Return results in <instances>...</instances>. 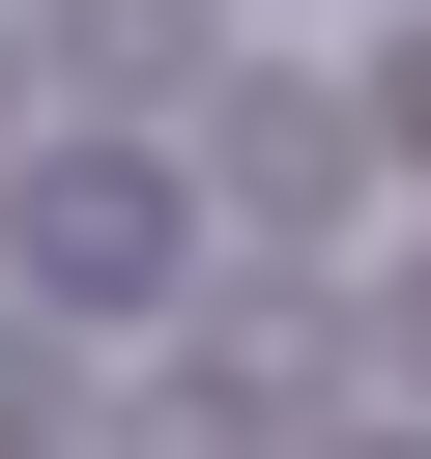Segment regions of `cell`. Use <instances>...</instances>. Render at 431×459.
I'll return each mask as SVG.
<instances>
[{"instance_id":"cell-1","label":"cell","mask_w":431,"mask_h":459,"mask_svg":"<svg viewBox=\"0 0 431 459\" xmlns=\"http://www.w3.org/2000/svg\"><path fill=\"white\" fill-rule=\"evenodd\" d=\"M172 230H201V201H172V172H115V143H57V172H29V287H57V316H172Z\"/></svg>"},{"instance_id":"cell-2","label":"cell","mask_w":431,"mask_h":459,"mask_svg":"<svg viewBox=\"0 0 431 459\" xmlns=\"http://www.w3.org/2000/svg\"><path fill=\"white\" fill-rule=\"evenodd\" d=\"M86 29V86H201V0H57Z\"/></svg>"},{"instance_id":"cell-3","label":"cell","mask_w":431,"mask_h":459,"mask_svg":"<svg viewBox=\"0 0 431 459\" xmlns=\"http://www.w3.org/2000/svg\"><path fill=\"white\" fill-rule=\"evenodd\" d=\"M374 344H402V373H431V287H402V316H374Z\"/></svg>"}]
</instances>
